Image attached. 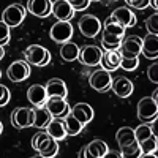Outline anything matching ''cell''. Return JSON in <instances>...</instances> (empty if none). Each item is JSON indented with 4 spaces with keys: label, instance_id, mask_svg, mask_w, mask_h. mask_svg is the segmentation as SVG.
<instances>
[{
    "label": "cell",
    "instance_id": "1",
    "mask_svg": "<svg viewBox=\"0 0 158 158\" xmlns=\"http://www.w3.org/2000/svg\"><path fill=\"white\" fill-rule=\"evenodd\" d=\"M32 149L36 150L43 158H54L59 153V141L49 136L46 131H38L32 136Z\"/></svg>",
    "mask_w": 158,
    "mask_h": 158
},
{
    "label": "cell",
    "instance_id": "2",
    "mask_svg": "<svg viewBox=\"0 0 158 158\" xmlns=\"http://www.w3.org/2000/svg\"><path fill=\"white\" fill-rule=\"evenodd\" d=\"M24 59L29 65L35 67H46L51 62V52L41 44H30L24 51Z\"/></svg>",
    "mask_w": 158,
    "mask_h": 158
},
{
    "label": "cell",
    "instance_id": "3",
    "mask_svg": "<svg viewBox=\"0 0 158 158\" xmlns=\"http://www.w3.org/2000/svg\"><path fill=\"white\" fill-rule=\"evenodd\" d=\"M138 118L142 123H150L156 120L158 115V101H155L152 97H144L138 101V108H136Z\"/></svg>",
    "mask_w": 158,
    "mask_h": 158
},
{
    "label": "cell",
    "instance_id": "4",
    "mask_svg": "<svg viewBox=\"0 0 158 158\" xmlns=\"http://www.w3.org/2000/svg\"><path fill=\"white\" fill-rule=\"evenodd\" d=\"M27 16V8L22 6L21 3H13L8 5L3 13H2V21L8 25L10 29L13 27H18V25L22 24V21Z\"/></svg>",
    "mask_w": 158,
    "mask_h": 158
},
{
    "label": "cell",
    "instance_id": "5",
    "mask_svg": "<svg viewBox=\"0 0 158 158\" xmlns=\"http://www.w3.org/2000/svg\"><path fill=\"white\" fill-rule=\"evenodd\" d=\"M89 84H90V87L94 90L101 92V94L111 90V84H112L111 71L104 70V68H98L95 71H92L89 74Z\"/></svg>",
    "mask_w": 158,
    "mask_h": 158
},
{
    "label": "cell",
    "instance_id": "6",
    "mask_svg": "<svg viewBox=\"0 0 158 158\" xmlns=\"http://www.w3.org/2000/svg\"><path fill=\"white\" fill-rule=\"evenodd\" d=\"M103 56V49L95 46V44H87L79 48V54H77V60L81 62L85 67H98L100 60Z\"/></svg>",
    "mask_w": 158,
    "mask_h": 158
},
{
    "label": "cell",
    "instance_id": "7",
    "mask_svg": "<svg viewBox=\"0 0 158 158\" xmlns=\"http://www.w3.org/2000/svg\"><path fill=\"white\" fill-rule=\"evenodd\" d=\"M77 25H79V32H81L84 36H87V38L98 36V33L103 29L101 21L97 16H94V15H84L81 19H79Z\"/></svg>",
    "mask_w": 158,
    "mask_h": 158
},
{
    "label": "cell",
    "instance_id": "8",
    "mask_svg": "<svg viewBox=\"0 0 158 158\" xmlns=\"http://www.w3.org/2000/svg\"><path fill=\"white\" fill-rule=\"evenodd\" d=\"M49 35L52 38V41L62 44L65 41H68V40H71V36H73V24L70 21H57L51 27Z\"/></svg>",
    "mask_w": 158,
    "mask_h": 158
},
{
    "label": "cell",
    "instance_id": "9",
    "mask_svg": "<svg viewBox=\"0 0 158 158\" xmlns=\"http://www.w3.org/2000/svg\"><path fill=\"white\" fill-rule=\"evenodd\" d=\"M141 46H142V38H139L138 35H130L122 40L117 51L120 52V57H139Z\"/></svg>",
    "mask_w": 158,
    "mask_h": 158
},
{
    "label": "cell",
    "instance_id": "10",
    "mask_svg": "<svg viewBox=\"0 0 158 158\" xmlns=\"http://www.w3.org/2000/svg\"><path fill=\"white\" fill-rule=\"evenodd\" d=\"M6 76L13 82H22L30 76V65L25 60H15L6 68Z\"/></svg>",
    "mask_w": 158,
    "mask_h": 158
},
{
    "label": "cell",
    "instance_id": "11",
    "mask_svg": "<svg viewBox=\"0 0 158 158\" xmlns=\"http://www.w3.org/2000/svg\"><path fill=\"white\" fill-rule=\"evenodd\" d=\"M11 123L18 130L33 127V108H16V109H13Z\"/></svg>",
    "mask_w": 158,
    "mask_h": 158
},
{
    "label": "cell",
    "instance_id": "12",
    "mask_svg": "<svg viewBox=\"0 0 158 158\" xmlns=\"http://www.w3.org/2000/svg\"><path fill=\"white\" fill-rule=\"evenodd\" d=\"M111 18H112L117 24L123 25L125 29L135 27L136 22H138L136 15L133 13V10H131L130 6H118V8H115V10L111 13Z\"/></svg>",
    "mask_w": 158,
    "mask_h": 158
},
{
    "label": "cell",
    "instance_id": "13",
    "mask_svg": "<svg viewBox=\"0 0 158 158\" xmlns=\"http://www.w3.org/2000/svg\"><path fill=\"white\" fill-rule=\"evenodd\" d=\"M44 108L51 112L52 117H65L70 112V104L65 98H59V97H51L46 100Z\"/></svg>",
    "mask_w": 158,
    "mask_h": 158
},
{
    "label": "cell",
    "instance_id": "14",
    "mask_svg": "<svg viewBox=\"0 0 158 158\" xmlns=\"http://www.w3.org/2000/svg\"><path fill=\"white\" fill-rule=\"evenodd\" d=\"M74 13L76 11L73 10V6L67 2V0H54V2H52V13L51 15L57 21H71Z\"/></svg>",
    "mask_w": 158,
    "mask_h": 158
},
{
    "label": "cell",
    "instance_id": "15",
    "mask_svg": "<svg viewBox=\"0 0 158 158\" xmlns=\"http://www.w3.org/2000/svg\"><path fill=\"white\" fill-rule=\"evenodd\" d=\"M25 8L36 18H48L52 13V0H29Z\"/></svg>",
    "mask_w": 158,
    "mask_h": 158
},
{
    "label": "cell",
    "instance_id": "16",
    "mask_svg": "<svg viewBox=\"0 0 158 158\" xmlns=\"http://www.w3.org/2000/svg\"><path fill=\"white\" fill-rule=\"evenodd\" d=\"M70 112H71L84 127L94 120V115H95L94 108H92L90 104H87V103H76L73 108H70Z\"/></svg>",
    "mask_w": 158,
    "mask_h": 158
},
{
    "label": "cell",
    "instance_id": "17",
    "mask_svg": "<svg viewBox=\"0 0 158 158\" xmlns=\"http://www.w3.org/2000/svg\"><path fill=\"white\" fill-rule=\"evenodd\" d=\"M111 89L118 98H128L131 94H133V82L125 76H118V77L112 79Z\"/></svg>",
    "mask_w": 158,
    "mask_h": 158
},
{
    "label": "cell",
    "instance_id": "18",
    "mask_svg": "<svg viewBox=\"0 0 158 158\" xmlns=\"http://www.w3.org/2000/svg\"><path fill=\"white\" fill-rule=\"evenodd\" d=\"M141 54L146 59H150V60H155L158 57V36L156 35L149 33L142 38Z\"/></svg>",
    "mask_w": 158,
    "mask_h": 158
},
{
    "label": "cell",
    "instance_id": "19",
    "mask_svg": "<svg viewBox=\"0 0 158 158\" xmlns=\"http://www.w3.org/2000/svg\"><path fill=\"white\" fill-rule=\"evenodd\" d=\"M46 133L52 136L56 141H63L67 138V130H65V122L63 117H52L51 122L46 125Z\"/></svg>",
    "mask_w": 158,
    "mask_h": 158
},
{
    "label": "cell",
    "instance_id": "20",
    "mask_svg": "<svg viewBox=\"0 0 158 158\" xmlns=\"http://www.w3.org/2000/svg\"><path fill=\"white\" fill-rule=\"evenodd\" d=\"M44 89H46V95H48V98H51V97L67 98V95H68L67 84H65L62 79H59V77H52V79H49L48 84L44 85Z\"/></svg>",
    "mask_w": 158,
    "mask_h": 158
},
{
    "label": "cell",
    "instance_id": "21",
    "mask_svg": "<svg viewBox=\"0 0 158 158\" xmlns=\"http://www.w3.org/2000/svg\"><path fill=\"white\" fill-rule=\"evenodd\" d=\"M27 100L30 101L32 106H44V103L48 100L46 89L41 84H33L27 90Z\"/></svg>",
    "mask_w": 158,
    "mask_h": 158
},
{
    "label": "cell",
    "instance_id": "22",
    "mask_svg": "<svg viewBox=\"0 0 158 158\" xmlns=\"http://www.w3.org/2000/svg\"><path fill=\"white\" fill-rule=\"evenodd\" d=\"M120 59L122 57H120V52L118 51H103L100 65H101V68L112 73L120 67Z\"/></svg>",
    "mask_w": 158,
    "mask_h": 158
},
{
    "label": "cell",
    "instance_id": "23",
    "mask_svg": "<svg viewBox=\"0 0 158 158\" xmlns=\"http://www.w3.org/2000/svg\"><path fill=\"white\" fill-rule=\"evenodd\" d=\"M109 150L108 144L101 141V139H94L92 142H89L85 146V152H87V156H92V158H104L106 152Z\"/></svg>",
    "mask_w": 158,
    "mask_h": 158
},
{
    "label": "cell",
    "instance_id": "24",
    "mask_svg": "<svg viewBox=\"0 0 158 158\" xmlns=\"http://www.w3.org/2000/svg\"><path fill=\"white\" fill-rule=\"evenodd\" d=\"M115 141H117V146L118 149H123L130 144H133L136 141L135 138V130L130 128V127H122L118 128V131L115 133Z\"/></svg>",
    "mask_w": 158,
    "mask_h": 158
},
{
    "label": "cell",
    "instance_id": "25",
    "mask_svg": "<svg viewBox=\"0 0 158 158\" xmlns=\"http://www.w3.org/2000/svg\"><path fill=\"white\" fill-rule=\"evenodd\" d=\"M51 118H52V115L44 106H35L33 108V127L43 130L51 122Z\"/></svg>",
    "mask_w": 158,
    "mask_h": 158
},
{
    "label": "cell",
    "instance_id": "26",
    "mask_svg": "<svg viewBox=\"0 0 158 158\" xmlns=\"http://www.w3.org/2000/svg\"><path fill=\"white\" fill-rule=\"evenodd\" d=\"M77 54H79V46L74 44L73 41H65L60 46V57L63 62H73L77 60Z\"/></svg>",
    "mask_w": 158,
    "mask_h": 158
},
{
    "label": "cell",
    "instance_id": "27",
    "mask_svg": "<svg viewBox=\"0 0 158 158\" xmlns=\"http://www.w3.org/2000/svg\"><path fill=\"white\" fill-rule=\"evenodd\" d=\"M63 122H65V130H67L68 136H77L82 131V128H84V125L79 122L71 112H68L67 115L63 117Z\"/></svg>",
    "mask_w": 158,
    "mask_h": 158
},
{
    "label": "cell",
    "instance_id": "28",
    "mask_svg": "<svg viewBox=\"0 0 158 158\" xmlns=\"http://www.w3.org/2000/svg\"><path fill=\"white\" fill-rule=\"evenodd\" d=\"M138 144H139V149H141V156H155V150L158 147L156 135H152L147 139H144Z\"/></svg>",
    "mask_w": 158,
    "mask_h": 158
},
{
    "label": "cell",
    "instance_id": "29",
    "mask_svg": "<svg viewBox=\"0 0 158 158\" xmlns=\"http://www.w3.org/2000/svg\"><path fill=\"white\" fill-rule=\"evenodd\" d=\"M123 36H117V35H111V33H104L101 36V49L103 51H117L120 46Z\"/></svg>",
    "mask_w": 158,
    "mask_h": 158
},
{
    "label": "cell",
    "instance_id": "30",
    "mask_svg": "<svg viewBox=\"0 0 158 158\" xmlns=\"http://www.w3.org/2000/svg\"><path fill=\"white\" fill-rule=\"evenodd\" d=\"M125 27L120 24H117L111 16H108V19L104 21V25H103V32L104 33H111V35H117V36H123L125 35Z\"/></svg>",
    "mask_w": 158,
    "mask_h": 158
},
{
    "label": "cell",
    "instance_id": "31",
    "mask_svg": "<svg viewBox=\"0 0 158 158\" xmlns=\"http://www.w3.org/2000/svg\"><path fill=\"white\" fill-rule=\"evenodd\" d=\"M152 135H153V131H152V127H150L149 123H141V125H138L136 130H135V138H136L138 142L147 139V138L152 136Z\"/></svg>",
    "mask_w": 158,
    "mask_h": 158
},
{
    "label": "cell",
    "instance_id": "32",
    "mask_svg": "<svg viewBox=\"0 0 158 158\" xmlns=\"http://www.w3.org/2000/svg\"><path fill=\"white\" fill-rule=\"evenodd\" d=\"M138 67H139V57H122L118 68L125 71H135Z\"/></svg>",
    "mask_w": 158,
    "mask_h": 158
},
{
    "label": "cell",
    "instance_id": "33",
    "mask_svg": "<svg viewBox=\"0 0 158 158\" xmlns=\"http://www.w3.org/2000/svg\"><path fill=\"white\" fill-rule=\"evenodd\" d=\"M120 156H141V149H139L138 141H135L133 144L120 149Z\"/></svg>",
    "mask_w": 158,
    "mask_h": 158
},
{
    "label": "cell",
    "instance_id": "34",
    "mask_svg": "<svg viewBox=\"0 0 158 158\" xmlns=\"http://www.w3.org/2000/svg\"><path fill=\"white\" fill-rule=\"evenodd\" d=\"M10 38H11V29L3 21H0V46H6L10 43Z\"/></svg>",
    "mask_w": 158,
    "mask_h": 158
},
{
    "label": "cell",
    "instance_id": "35",
    "mask_svg": "<svg viewBox=\"0 0 158 158\" xmlns=\"http://www.w3.org/2000/svg\"><path fill=\"white\" fill-rule=\"evenodd\" d=\"M146 29H147L149 33L158 35V15H156V11L146 19Z\"/></svg>",
    "mask_w": 158,
    "mask_h": 158
},
{
    "label": "cell",
    "instance_id": "36",
    "mask_svg": "<svg viewBox=\"0 0 158 158\" xmlns=\"http://www.w3.org/2000/svg\"><path fill=\"white\" fill-rule=\"evenodd\" d=\"M67 2L73 6L74 11H84L89 8V5L92 3L90 0H67Z\"/></svg>",
    "mask_w": 158,
    "mask_h": 158
},
{
    "label": "cell",
    "instance_id": "37",
    "mask_svg": "<svg viewBox=\"0 0 158 158\" xmlns=\"http://www.w3.org/2000/svg\"><path fill=\"white\" fill-rule=\"evenodd\" d=\"M147 77H149V81H152L153 84H158V62H156V59L147 68Z\"/></svg>",
    "mask_w": 158,
    "mask_h": 158
},
{
    "label": "cell",
    "instance_id": "38",
    "mask_svg": "<svg viewBox=\"0 0 158 158\" xmlns=\"http://www.w3.org/2000/svg\"><path fill=\"white\" fill-rule=\"evenodd\" d=\"M11 100V94H10V89L3 84H0V108L6 106L8 101Z\"/></svg>",
    "mask_w": 158,
    "mask_h": 158
},
{
    "label": "cell",
    "instance_id": "39",
    "mask_svg": "<svg viewBox=\"0 0 158 158\" xmlns=\"http://www.w3.org/2000/svg\"><path fill=\"white\" fill-rule=\"evenodd\" d=\"M125 3L133 10H146L149 6V0H125Z\"/></svg>",
    "mask_w": 158,
    "mask_h": 158
},
{
    "label": "cell",
    "instance_id": "40",
    "mask_svg": "<svg viewBox=\"0 0 158 158\" xmlns=\"http://www.w3.org/2000/svg\"><path fill=\"white\" fill-rule=\"evenodd\" d=\"M104 156H120V152H114V150H108Z\"/></svg>",
    "mask_w": 158,
    "mask_h": 158
},
{
    "label": "cell",
    "instance_id": "41",
    "mask_svg": "<svg viewBox=\"0 0 158 158\" xmlns=\"http://www.w3.org/2000/svg\"><path fill=\"white\" fill-rule=\"evenodd\" d=\"M149 6H152L153 10H158V5H156V0H149Z\"/></svg>",
    "mask_w": 158,
    "mask_h": 158
},
{
    "label": "cell",
    "instance_id": "42",
    "mask_svg": "<svg viewBox=\"0 0 158 158\" xmlns=\"http://www.w3.org/2000/svg\"><path fill=\"white\" fill-rule=\"evenodd\" d=\"M77 155H79V156H81V158H84V156H87V152H85V147H82V149H81V152H79Z\"/></svg>",
    "mask_w": 158,
    "mask_h": 158
},
{
    "label": "cell",
    "instance_id": "43",
    "mask_svg": "<svg viewBox=\"0 0 158 158\" xmlns=\"http://www.w3.org/2000/svg\"><path fill=\"white\" fill-rule=\"evenodd\" d=\"M5 57V46H0V60Z\"/></svg>",
    "mask_w": 158,
    "mask_h": 158
},
{
    "label": "cell",
    "instance_id": "44",
    "mask_svg": "<svg viewBox=\"0 0 158 158\" xmlns=\"http://www.w3.org/2000/svg\"><path fill=\"white\" fill-rule=\"evenodd\" d=\"M152 98L155 101H158V90H153V94H152Z\"/></svg>",
    "mask_w": 158,
    "mask_h": 158
},
{
    "label": "cell",
    "instance_id": "45",
    "mask_svg": "<svg viewBox=\"0 0 158 158\" xmlns=\"http://www.w3.org/2000/svg\"><path fill=\"white\" fill-rule=\"evenodd\" d=\"M2 131H3V125H2V122H0V135H2Z\"/></svg>",
    "mask_w": 158,
    "mask_h": 158
},
{
    "label": "cell",
    "instance_id": "46",
    "mask_svg": "<svg viewBox=\"0 0 158 158\" xmlns=\"http://www.w3.org/2000/svg\"><path fill=\"white\" fill-rule=\"evenodd\" d=\"M106 2H109V3H111V2H117V0H106Z\"/></svg>",
    "mask_w": 158,
    "mask_h": 158
},
{
    "label": "cell",
    "instance_id": "47",
    "mask_svg": "<svg viewBox=\"0 0 158 158\" xmlns=\"http://www.w3.org/2000/svg\"><path fill=\"white\" fill-rule=\"evenodd\" d=\"M90 2H98V0H90Z\"/></svg>",
    "mask_w": 158,
    "mask_h": 158
},
{
    "label": "cell",
    "instance_id": "48",
    "mask_svg": "<svg viewBox=\"0 0 158 158\" xmlns=\"http://www.w3.org/2000/svg\"><path fill=\"white\" fill-rule=\"evenodd\" d=\"M0 77H2V70H0Z\"/></svg>",
    "mask_w": 158,
    "mask_h": 158
}]
</instances>
